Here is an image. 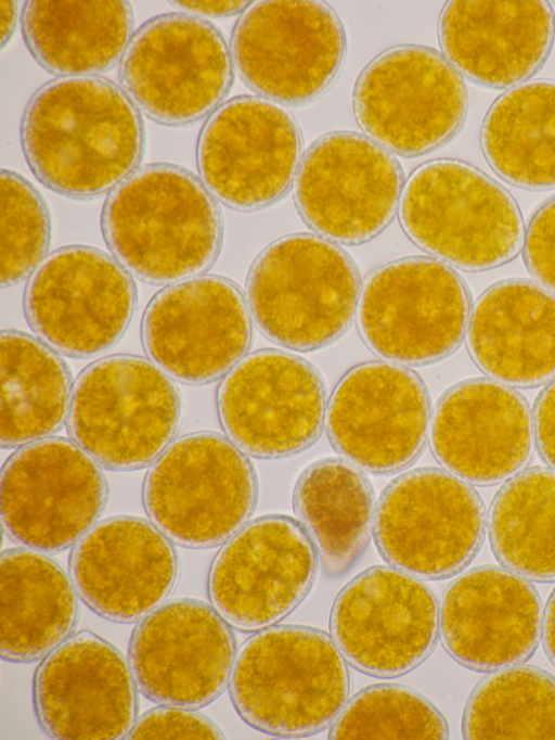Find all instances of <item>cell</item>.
<instances>
[{"label":"cell","mask_w":555,"mask_h":740,"mask_svg":"<svg viewBox=\"0 0 555 740\" xmlns=\"http://www.w3.org/2000/svg\"><path fill=\"white\" fill-rule=\"evenodd\" d=\"M20 138L42 184L82 200L112 191L130 176L145 145L139 109L121 87L98 76L42 85L25 106Z\"/></svg>","instance_id":"1"},{"label":"cell","mask_w":555,"mask_h":740,"mask_svg":"<svg viewBox=\"0 0 555 740\" xmlns=\"http://www.w3.org/2000/svg\"><path fill=\"white\" fill-rule=\"evenodd\" d=\"M101 227L114 258L153 284L207 270L223 235L216 199L192 171L170 163L141 166L115 187L104 202Z\"/></svg>","instance_id":"2"},{"label":"cell","mask_w":555,"mask_h":740,"mask_svg":"<svg viewBox=\"0 0 555 740\" xmlns=\"http://www.w3.org/2000/svg\"><path fill=\"white\" fill-rule=\"evenodd\" d=\"M229 692L241 718L278 737L331 726L348 701L347 661L326 633L304 625L263 628L240 648Z\"/></svg>","instance_id":"3"},{"label":"cell","mask_w":555,"mask_h":740,"mask_svg":"<svg viewBox=\"0 0 555 740\" xmlns=\"http://www.w3.org/2000/svg\"><path fill=\"white\" fill-rule=\"evenodd\" d=\"M398 213L413 243L466 271L506 264L524 243L522 217L511 193L459 160L418 166L402 189Z\"/></svg>","instance_id":"4"},{"label":"cell","mask_w":555,"mask_h":740,"mask_svg":"<svg viewBox=\"0 0 555 740\" xmlns=\"http://www.w3.org/2000/svg\"><path fill=\"white\" fill-rule=\"evenodd\" d=\"M360 280L350 257L310 233L283 237L254 261L247 304L259 330L284 347L308 352L337 340L350 326Z\"/></svg>","instance_id":"5"},{"label":"cell","mask_w":555,"mask_h":740,"mask_svg":"<svg viewBox=\"0 0 555 740\" xmlns=\"http://www.w3.org/2000/svg\"><path fill=\"white\" fill-rule=\"evenodd\" d=\"M180 419V395L168 374L142 357L113 355L78 375L67 425L73 441L99 464L130 471L162 455Z\"/></svg>","instance_id":"6"},{"label":"cell","mask_w":555,"mask_h":740,"mask_svg":"<svg viewBox=\"0 0 555 740\" xmlns=\"http://www.w3.org/2000/svg\"><path fill=\"white\" fill-rule=\"evenodd\" d=\"M257 494L246 454L218 433L196 432L172 442L153 462L143 503L171 541L204 549L223 544L247 523Z\"/></svg>","instance_id":"7"},{"label":"cell","mask_w":555,"mask_h":740,"mask_svg":"<svg viewBox=\"0 0 555 740\" xmlns=\"http://www.w3.org/2000/svg\"><path fill=\"white\" fill-rule=\"evenodd\" d=\"M119 80L149 118L186 126L222 104L233 81L232 54L208 21L165 13L134 31L120 60Z\"/></svg>","instance_id":"8"},{"label":"cell","mask_w":555,"mask_h":740,"mask_svg":"<svg viewBox=\"0 0 555 740\" xmlns=\"http://www.w3.org/2000/svg\"><path fill=\"white\" fill-rule=\"evenodd\" d=\"M373 532L391 566L423 579H444L478 553L486 533L485 506L476 489L453 473L414 469L382 493Z\"/></svg>","instance_id":"9"},{"label":"cell","mask_w":555,"mask_h":740,"mask_svg":"<svg viewBox=\"0 0 555 740\" xmlns=\"http://www.w3.org/2000/svg\"><path fill=\"white\" fill-rule=\"evenodd\" d=\"M356 314L359 333L373 353L400 365L424 366L460 346L470 303L466 285L449 265L414 256L374 270Z\"/></svg>","instance_id":"10"},{"label":"cell","mask_w":555,"mask_h":740,"mask_svg":"<svg viewBox=\"0 0 555 740\" xmlns=\"http://www.w3.org/2000/svg\"><path fill=\"white\" fill-rule=\"evenodd\" d=\"M352 106L373 141L402 156L428 153L462 127L468 95L461 74L431 48L403 44L375 56L360 73Z\"/></svg>","instance_id":"11"},{"label":"cell","mask_w":555,"mask_h":740,"mask_svg":"<svg viewBox=\"0 0 555 740\" xmlns=\"http://www.w3.org/2000/svg\"><path fill=\"white\" fill-rule=\"evenodd\" d=\"M345 53L341 22L321 1L257 2L244 11L231 40L242 80L264 99L288 105L321 95L336 78Z\"/></svg>","instance_id":"12"},{"label":"cell","mask_w":555,"mask_h":740,"mask_svg":"<svg viewBox=\"0 0 555 740\" xmlns=\"http://www.w3.org/2000/svg\"><path fill=\"white\" fill-rule=\"evenodd\" d=\"M137 305L129 272L112 256L87 245L48 255L31 275L24 310L36 335L54 350L88 358L113 347Z\"/></svg>","instance_id":"13"},{"label":"cell","mask_w":555,"mask_h":740,"mask_svg":"<svg viewBox=\"0 0 555 740\" xmlns=\"http://www.w3.org/2000/svg\"><path fill=\"white\" fill-rule=\"evenodd\" d=\"M106 498L99 463L64 437L26 444L2 468L3 527L29 549L59 552L75 545L95 525Z\"/></svg>","instance_id":"14"},{"label":"cell","mask_w":555,"mask_h":740,"mask_svg":"<svg viewBox=\"0 0 555 740\" xmlns=\"http://www.w3.org/2000/svg\"><path fill=\"white\" fill-rule=\"evenodd\" d=\"M402 184L401 166L388 150L361 133L333 131L302 155L294 200L304 221L320 237L359 245L390 224Z\"/></svg>","instance_id":"15"},{"label":"cell","mask_w":555,"mask_h":740,"mask_svg":"<svg viewBox=\"0 0 555 740\" xmlns=\"http://www.w3.org/2000/svg\"><path fill=\"white\" fill-rule=\"evenodd\" d=\"M331 637L359 672L395 678L420 666L439 635V604L424 582L393 566L369 567L336 596Z\"/></svg>","instance_id":"16"},{"label":"cell","mask_w":555,"mask_h":740,"mask_svg":"<svg viewBox=\"0 0 555 740\" xmlns=\"http://www.w3.org/2000/svg\"><path fill=\"white\" fill-rule=\"evenodd\" d=\"M301 158L302 138L293 115L253 95L223 102L203 125L196 145L205 187L216 200L241 212L281 199Z\"/></svg>","instance_id":"17"},{"label":"cell","mask_w":555,"mask_h":740,"mask_svg":"<svg viewBox=\"0 0 555 740\" xmlns=\"http://www.w3.org/2000/svg\"><path fill=\"white\" fill-rule=\"evenodd\" d=\"M217 407L228 438L240 449L259 459H282L307 449L320 436L325 388L306 359L259 349L225 374Z\"/></svg>","instance_id":"18"},{"label":"cell","mask_w":555,"mask_h":740,"mask_svg":"<svg viewBox=\"0 0 555 740\" xmlns=\"http://www.w3.org/2000/svg\"><path fill=\"white\" fill-rule=\"evenodd\" d=\"M251 333L242 291L215 275L196 276L156 293L141 324L150 359L188 385L211 383L230 372L245 357Z\"/></svg>","instance_id":"19"},{"label":"cell","mask_w":555,"mask_h":740,"mask_svg":"<svg viewBox=\"0 0 555 740\" xmlns=\"http://www.w3.org/2000/svg\"><path fill=\"white\" fill-rule=\"evenodd\" d=\"M317 564L315 547L298 520L282 514L257 518L216 556L208 576L210 602L230 626L261 630L304 601Z\"/></svg>","instance_id":"20"},{"label":"cell","mask_w":555,"mask_h":740,"mask_svg":"<svg viewBox=\"0 0 555 740\" xmlns=\"http://www.w3.org/2000/svg\"><path fill=\"white\" fill-rule=\"evenodd\" d=\"M235 658L234 635L216 609L178 598L140 620L130 637L128 662L147 699L197 709L224 691Z\"/></svg>","instance_id":"21"},{"label":"cell","mask_w":555,"mask_h":740,"mask_svg":"<svg viewBox=\"0 0 555 740\" xmlns=\"http://www.w3.org/2000/svg\"><path fill=\"white\" fill-rule=\"evenodd\" d=\"M429 422V397L421 378L385 361L347 371L325 413L327 436L337 452L376 474L410 465L425 446Z\"/></svg>","instance_id":"22"},{"label":"cell","mask_w":555,"mask_h":740,"mask_svg":"<svg viewBox=\"0 0 555 740\" xmlns=\"http://www.w3.org/2000/svg\"><path fill=\"white\" fill-rule=\"evenodd\" d=\"M137 684L120 651L83 630L51 651L34 679V707L55 739L127 737L137 719Z\"/></svg>","instance_id":"23"},{"label":"cell","mask_w":555,"mask_h":740,"mask_svg":"<svg viewBox=\"0 0 555 740\" xmlns=\"http://www.w3.org/2000/svg\"><path fill=\"white\" fill-rule=\"evenodd\" d=\"M439 633L448 654L468 669L488 673L519 665L539 645L540 596L508 569L473 567L443 591Z\"/></svg>","instance_id":"24"},{"label":"cell","mask_w":555,"mask_h":740,"mask_svg":"<svg viewBox=\"0 0 555 740\" xmlns=\"http://www.w3.org/2000/svg\"><path fill=\"white\" fill-rule=\"evenodd\" d=\"M172 541L152 522L132 515L105 519L76 544L69 573L81 600L116 623L140 621L173 590L179 562Z\"/></svg>","instance_id":"25"},{"label":"cell","mask_w":555,"mask_h":740,"mask_svg":"<svg viewBox=\"0 0 555 740\" xmlns=\"http://www.w3.org/2000/svg\"><path fill=\"white\" fill-rule=\"evenodd\" d=\"M533 421L526 399L490 379L457 383L439 399L430 446L447 471L480 486L511 479L529 462Z\"/></svg>","instance_id":"26"},{"label":"cell","mask_w":555,"mask_h":740,"mask_svg":"<svg viewBox=\"0 0 555 740\" xmlns=\"http://www.w3.org/2000/svg\"><path fill=\"white\" fill-rule=\"evenodd\" d=\"M438 38L443 56L466 78L489 88L515 87L546 61L555 16L547 1H449Z\"/></svg>","instance_id":"27"},{"label":"cell","mask_w":555,"mask_h":740,"mask_svg":"<svg viewBox=\"0 0 555 740\" xmlns=\"http://www.w3.org/2000/svg\"><path fill=\"white\" fill-rule=\"evenodd\" d=\"M467 349L492 380L534 387L555 379V294L526 279H508L476 301Z\"/></svg>","instance_id":"28"},{"label":"cell","mask_w":555,"mask_h":740,"mask_svg":"<svg viewBox=\"0 0 555 740\" xmlns=\"http://www.w3.org/2000/svg\"><path fill=\"white\" fill-rule=\"evenodd\" d=\"M3 660L29 663L47 656L73 633L77 590L63 567L41 551L11 548L0 559Z\"/></svg>","instance_id":"29"},{"label":"cell","mask_w":555,"mask_h":740,"mask_svg":"<svg viewBox=\"0 0 555 740\" xmlns=\"http://www.w3.org/2000/svg\"><path fill=\"white\" fill-rule=\"evenodd\" d=\"M130 3L120 0L25 2L22 33L38 64L62 77L102 74L121 60L132 37Z\"/></svg>","instance_id":"30"},{"label":"cell","mask_w":555,"mask_h":740,"mask_svg":"<svg viewBox=\"0 0 555 740\" xmlns=\"http://www.w3.org/2000/svg\"><path fill=\"white\" fill-rule=\"evenodd\" d=\"M293 506L312 540L324 572L346 573L364 551L374 524V496L360 468L346 459L327 458L299 476Z\"/></svg>","instance_id":"31"},{"label":"cell","mask_w":555,"mask_h":740,"mask_svg":"<svg viewBox=\"0 0 555 740\" xmlns=\"http://www.w3.org/2000/svg\"><path fill=\"white\" fill-rule=\"evenodd\" d=\"M480 145L490 167L508 183L533 191L555 188V80L512 87L489 107Z\"/></svg>","instance_id":"32"},{"label":"cell","mask_w":555,"mask_h":740,"mask_svg":"<svg viewBox=\"0 0 555 740\" xmlns=\"http://www.w3.org/2000/svg\"><path fill=\"white\" fill-rule=\"evenodd\" d=\"M1 445L24 446L56 432L68 416L72 381L49 345L21 331L1 332Z\"/></svg>","instance_id":"33"},{"label":"cell","mask_w":555,"mask_h":740,"mask_svg":"<svg viewBox=\"0 0 555 740\" xmlns=\"http://www.w3.org/2000/svg\"><path fill=\"white\" fill-rule=\"evenodd\" d=\"M495 558L534 582H555V470L534 467L498 490L488 515Z\"/></svg>","instance_id":"34"},{"label":"cell","mask_w":555,"mask_h":740,"mask_svg":"<svg viewBox=\"0 0 555 740\" xmlns=\"http://www.w3.org/2000/svg\"><path fill=\"white\" fill-rule=\"evenodd\" d=\"M462 733L465 739H555V677L531 665L483 677L465 704Z\"/></svg>","instance_id":"35"},{"label":"cell","mask_w":555,"mask_h":740,"mask_svg":"<svg viewBox=\"0 0 555 740\" xmlns=\"http://www.w3.org/2000/svg\"><path fill=\"white\" fill-rule=\"evenodd\" d=\"M449 737L441 712L418 691L376 684L347 701L331 725L330 739H435Z\"/></svg>","instance_id":"36"},{"label":"cell","mask_w":555,"mask_h":740,"mask_svg":"<svg viewBox=\"0 0 555 740\" xmlns=\"http://www.w3.org/2000/svg\"><path fill=\"white\" fill-rule=\"evenodd\" d=\"M1 288H11L38 267L49 248L51 222L38 190L23 176L2 169Z\"/></svg>","instance_id":"37"},{"label":"cell","mask_w":555,"mask_h":740,"mask_svg":"<svg viewBox=\"0 0 555 740\" xmlns=\"http://www.w3.org/2000/svg\"><path fill=\"white\" fill-rule=\"evenodd\" d=\"M128 739H223L219 727L191 709L164 705L135 719Z\"/></svg>","instance_id":"38"},{"label":"cell","mask_w":555,"mask_h":740,"mask_svg":"<svg viewBox=\"0 0 555 740\" xmlns=\"http://www.w3.org/2000/svg\"><path fill=\"white\" fill-rule=\"evenodd\" d=\"M522 246L530 273L539 284L555 294V196L531 216Z\"/></svg>","instance_id":"39"},{"label":"cell","mask_w":555,"mask_h":740,"mask_svg":"<svg viewBox=\"0 0 555 740\" xmlns=\"http://www.w3.org/2000/svg\"><path fill=\"white\" fill-rule=\"evenodd\" d=\"M532 421L539 454L555 470V379L540 393Z\"/></svg>","instance_id":"40"},{"label":"cell","mask_w":555,"mask_h":740,"mask_svg":"<svg viewBox=\"0 0 555 740\" xmlns=\"http://www.w3.org/2000/svg\"><path fill=\"white\" fill-rule=\"evenodd\" d=\"M183 13L195 16L228 17L242 13L248 8V1H171Z\"/></svg>","instance_id":"41"},{"label":"cell","mask_w":555,"mask_h":740,"mask_svg":"<svg viewBox=\"0 0 555 740\" xmlns=\"http://www.w3.org/2000/svg\"><path fill=\"white\" fill-rule=\"evenodd\" d=\"M541 636L544 651L555 666V589L545 607Z\"/></svg>","instance_id":"42"},{"label":"cell","mask_w":555,"mask_h":740,"mask_svg":"<svg viewBox=\"0 0 555 740\" xmlns=\"http://www.w3.org/2000/svg\"><path fill=\"white\" fill-rule=\"evenodd\" d=\"M17 22V5L14 1L0 2V43L1 48L10 41Z\"/></svg>","instance_id":"43"}]
</instances>
